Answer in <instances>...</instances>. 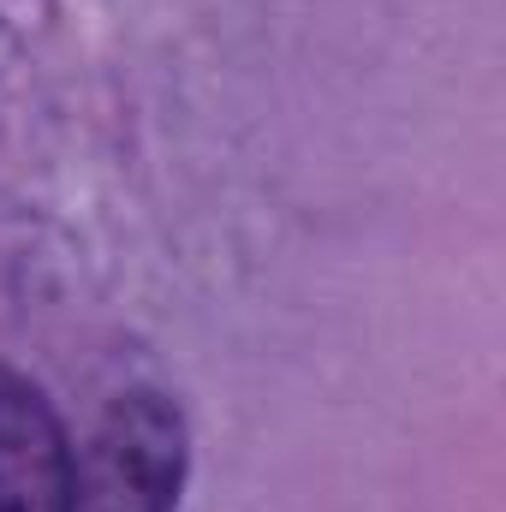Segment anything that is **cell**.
I'll list each match as a JSON object with an SVG mask.
<instances>
[{"label":"cell","mask_w":506,"mask_h":512,"mask_svg":"<svg viewBox=\"0 0 506 512\" xmlns=\"http://www.w3.org/2000/svg\"><path fill=\"white\" fill-rule=\"evenodd\" d=\"M185 489V417L173 399L131 387L72 453V512H173Z\"/></svg>","instance_id":"obj_1"},{"label":"cell","mask_w":506,"mask_h":512,"mask_svg":"<svg viewBox=\"0 0 506 512\" xmlns=\"http://www.w3.org/2000/svg\"><path fill=\"white\" fill-rule=\"evenodd\" d=\"M0 512H72V441L42 387L0 364Z\"/></svg>","instance_id":"obj_2"}]
</instances>
